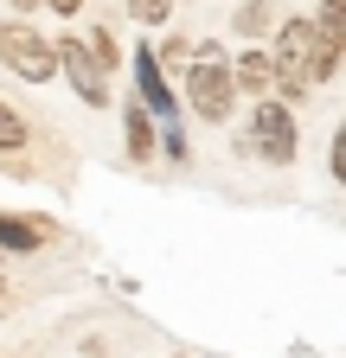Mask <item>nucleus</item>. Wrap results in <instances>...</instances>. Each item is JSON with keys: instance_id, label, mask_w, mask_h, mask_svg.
Masks as SVG:
<instances>
[{"instance_id": "7", "label": "nucleus", "mask_w": 346, "mask_h": 358, "mask_svg": "<svg viewBox=\"0 0 346 358\" xmlns=\"http://www.w3.org/2000/svg\"><path fill=\"white\" fill-rule=\"evenodd\" d=\"M135 90H141V103L160 122H180V96H173V83L160 77V52L154 45H135Z\"/></svg>"}, {"instance_id": "17", "label": "nucleus", "mask_w": 346, "mask_h": 358, "mask_svg": "<svg viewBox=\"0 0 346 358\" xmlns=\"http://www.w3.org/2000/svg\"><path fill=\"white\" fill-rule=\"evenodd\" d=\"M32 7H46V0H13V13H32Z\"/></svg>"}, {"instance_id": "11", "label": "nucleus", "mask_w": 346, "mask_h": 358, "mask_svg": "<svg viewBox=\"0 0 346 358\" xmlns=\"http://www.w3.org/2000/svg\"><path fill=\"white\" fill-rule=\"evenodd\" d=\"M276 20H282V13H270V7H263V0H244V7L231 13V26H237V38H263V32L276 26Z\"/></svg>"}, {"instance_id": "15", "label": "nucleus", "mask_w": 346, "mask_h": 358, "mask_svg": "<svg viewBox=\"0 0 346 358\" xmlns=\"http://www.w3.org/2000/svg\"><path fill=\"white\" fill-rule=\"evenodd\" d=\"M327 173H333V186H346V115L333 128V148H327Z\"/></svg>"}, {"instance_id": "4", "label": "nucleus", "mask_w": 346, "mask_h": 358, "mask_svg": "<svg viewBox=\"0 0 346 358\" xmlns=\"http://www.w3.org/2000/svg\"><path fill=\"white\" fill-rule=\"evenodd\" d=\"M250 154L263 160V166H289V160H295V115H289V103L256 96V115H250Z\"/></svg>"}, {"instance_id": "16", "label": "nucleus", "mask_w": 346, "mask_h": 358, "mask_svg": "<svg viewBox=\"0 0 346 358\" xmlns=\"http://www.w3.org/2000/svg\"><path fill=\"white\" fill-rule=\"evenodd\" d=\"M46 7H52L58 20H71V13H83V0H46Z\"/></svg>"}, {"instance_id": "9", "label": "nucleus", "mask_w": 346, "mask_h": 358, "mask_svg": "<svg viewBox=\"0 0 346 358\" xmlns=\"http://www.w3.org/2000/svg\"><path fill=\"white\" fill-rule=\"evenodd\" d=\"M58 224L52 217H39V211H0V250H39V243H52Z\"/></svg>"}, {"instance_id": "3", "label": "nucleus", "mask_w": 346, "mask_h": 358, "mask_svg": "<svg viewBox=\"0 0 346 358\" xmlns=\"http://www.w3.org/2000/svg\"><path fill=\"white\" fill-rule=\"evenodd\" d=\"M276 90H282V103H301L314 90L308 64H314V20H282L276 26Z\"/></svg>"}, {"instance_id": "14", "label": "nucleus", "mask_w": 346, "mask_h": 358, "mask_svg": "<svg viewBox=\"0 0 346 358\" xmlns=\"http://www.w3.org/2000/svg\"><path fill=\"white\" fill-rule=\"evenodd\" d=\"M90 52H97V58H103V71L116 77V64H122V45L109 38V26H90Z\"/></svg>"}, {"instance_id": "2", "label": "nucleus", "mask_w": 346, "mask_h": 358, "mask_svg": "<svg viewBox=\"0 0 346 358\" xmlns=\"http://www.w3.org/2000/svg\"><path fill=\"white\" fill-rule=\"evenodd\" d=\"M0 64L20 83H52L58 77V45L46 32H32L26 20H0Z\"/></svg>"}, {"instance_id": "19", "label": "nucleus", "mask_w": 346, "mask_h": 358, "mask_svg": "<svg viewBox=\"0 0 346 358\" xmlns=\"http://www.w3.org/2000/svg\"><path fill=\"white\" fill-rule=\"evenodd\" d=\"M0 256H7V250H0Z\"/></svg>"}, {"instance_id": "18", "label": "nucleus", "mask_w": 346, "mask_h": 358, "mask_svg": "<svg viewBox=\"0 0 346 358\" xmlns=\"http://www.w3.org/2000/svg\"><path fill=\"white\" fill-rule=\"evenodd\" d=\"M0 294H7V282H0Z\"/></svg>"}, {"instance_id": "5", "label": "nucleus", "mask_w": 346, "mask_h": 358, "mask_svg": "<svg viewBox=\"0 0 346 358\" xmlns=\"http://www.w3.org/2000/svg\"><path fill=\"white\" fill-rule=\"evenodd\" d=\"M58 71L71 77V90H77V96L83 103H90V109H109V71H103V58L90 52V38H58Z\"/></svg>"}, {"instance_id": "12", "label": "nucleus", "mask_w": 346, "mask_h": 358, "mask_svg": "<svg viewBox=\"0 0 346 358\" xmlns=\"http://www.w3.org/2000/svg\"><path fill=\"white\" fill-rule=\"evenodd\" d=\"M26 134H32V128H26V115L0 103V154H20V148H26Z\"/></svg>"}, {"instance_id": "6", "label": "nucleus", "mask_w": 346, "mask_h": 358, "mask_svg": "<svg viewBox=\"0 0 346 358\" xmlns=\"http://www.w3.org/2000/svg\"><path fill=\"white\" fill-rule=\"evenodd\" d=\"M340 64H346V0H321L314 7V64H308V77L333 83Z\"/></svg>"}, {"instance_id": "13", "label": "nucleus", "mask_w": 346, "mask_h": 358, "mask_svg": "<svg viewBox=\"0 0 346 358\" xmlns=\"http://www.w3.org/2000/svg\"><path fill=\"white\" fill-rule=\"evenodd\" d=\"M167 13H173V0H128V20L135 26H167Z\"/></svg>"}, {"instance_id": "8", "label": "nucleus", "mask_w": 346, "mask_h": 358, "mask_svg": "<svg viewBox=\"0 0 346 358\" xmlns=\"http://www.w3.org/2000/svg\"><path fill=\"white\" fill-rule=\"evenodd\" d=\"M122 134H128V160H135V166H154L160 160V115L141 96L122 109Z\"/></svg>"}, {"instance_id": "1", "label": "nucleus", "mask_w": 346, "mask_h": 358, "mask_svg": "<svg viewBox=\"0 0 346 358\" xmlns=\"http://www.w3.org/2000/svg\"><path fill=\"white\" fill-rule=\"evenodd\" d=\"M186 103L199 122H231V103H237V71L219 58V45H199V64L186 71Z\"/></svg>"}, {"instance_id": "10", "label": "nucleus", "mask_w": 346, "mask_h": 358, "mask_svg": "<svg viewBox=\"0 0 346 358\" xmlns=\"http://www.w3.org/2000/svg\"><path fill=\"white\" fill-rule=\"evenodd\" d=\"M231 71H237V90H250V96H270V90H276V58L263 52V45H250Z\"/></svg>"}]
</instances>
